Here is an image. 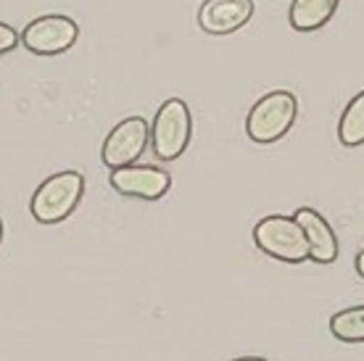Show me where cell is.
<instances>
[{
	"label": "cell",
	"mask_w": 364,
	"mask_h": 361,
	"mask_svg": "<svg viewBox=\"0 0 364 361\" xmlns=\"http://www.w3.org/2000/svg\"><path fill=\"white\" fill-rule=\"evenodd\" d=\"M0 243H3V219H0Z\"/></svg>",
	"instance_id": "obj_16"
},
{
	"label": "cell",
	"mask_w": 364,
	"mask_h": 361,
	"mask_svg": "<svg viewBox=\"0 0 364 361\" xmlns=\"http://www.w3.org/2000/svg\"><path fill=\"white\" fill-rule=\"evenodd\" d=\"M293 219L301 225L306 243H309V259L314 264H333L338 259V237L330 222L319 211L309 206L296 208Z\"/></svg>",
	"instance_id": "obj_9"
},
{
	"label": "cell",
	"mask_w": 364,
	"mask_h": 361,
	"mask_svg": "<svg viewBox=\"0 0 364 361\" xmlns=\"http://www.w3.org/2000/svg\"><path fill=\"white\" fill-rule=\"evenodd\" d=\"M111 188L119 195L140 200H159L164 198L169 188H172V177L166 169L159 166H140V163H129L122 169H111Z\"/></svg>",
	"instance_id": "obj_7"
},
{
	"label": "cell",
	"mask_w": 364,
	"mask_h": 361,
	"mask_svg": "<svg viewBox=\"0 0 364 361\" xmlns=\"http://www.w3.org/2000/svg\"><path fill=\"white\" fill-rule=\"evenodd\" d=\"M338 140L346 148L364 145V90L348 100V106L338 122Z\"/></svg>",
	"instance_id": "obj_11"
},
{
	"label": "cell",
	"mask_w": 364,
	"mask_h": 361,
	"mask_svg": "<svg viewBox=\"0 0 364 361\" xmlns=\"http://www.w3.org/2000/svg\"><path fill=\"white\" fill-rule=\"evenodd\" d=\"M354 266H356V274L364 280V248L359 253H356V262H354Z\"/></svg>",
	"instance_id": "obj_14"
},
{
	"label": "cell",
	"mask_w": 364,
	"mask_h": 361,
	"mask_svg": "<svg viewBox=\"0 0 364 361\" xmlns=\"http://www.w3.org/2000/svg\"><path fill=\"white\" fill-rule=\"evenodd\" d=\"M330 333L341 343H364V306H351L330 316Z\"/></svg>",
	"instance_id": "obj_12"
},
{
	"label": "cell",
	"mask_w": 364,
	"mask_h": 361,
	"mask_svg": "<svg viewBox=\"0 0 364 361\" xmlns=\"http://www.w3.org/2000/svg\"><path fill=\"white\" fill-rule=\"evenodd\" d=\"M256 248L267 256L285 264H301L309 259V243L301 225L293 217L285 214H272L264 217L254 227Z\"/></svg>",
	"instance_id": "obj_4"
},
{
	"label": "cell",
	"mask_w": 364,
	"mask_h": 361,
	"mask_svg": "<svg viewBox=\"0 0 364 361\" xmlns=\"http://www.w3.org/2000/svg\"><path fill=\"white\" fill-rule=\"evenodd\" d=\"M151 140V124L143 117H129L122 119L114 129L109 132V137L103 140L100 148V161L106 163L109 169H122L135 163L143 151L148 148Z\"/></svg>",
	"instance_id": "obj_6"
},
{
	"label": "cell",
	"mask_w": 364,
	"mask_h": 361,
	"mask_svg": "<svg viewBox=\"0 0 364 361\" xmlns=\"http://www.w3.org/2000/svg\"><path fill=\"white\" fill-rule=\"evenodd\" d=\"M85 195V177L74 169L50 174L46 182H40L35 195L29 200V211L40 225H58L72 217V211Z\"/></svg>",
	"instance_id": "obj_1"
},
{
	"label": "cell",
	"mask_w": 364,
	"mask_h": 361,
	"mask_svg": "<svg viewBox=\"0 0 364 361\" xmlns=\"http://www.w3.org/2000/svg\"><path fill=\"white\" fill-rule=\"evenodd\" d=\"M18 45H21V35H18L11 24H3V21H0V55L16 50Z\"/></svg>",
	"instance_id": "obj_13"
},
{
	"label": "cell",
	"mask_w": 364,
	"mask_h": 361,
	"mask_svg": "<svg viewBox=\"0 0 364 361\" xmlns=\"http://www.w3.org/2000/svg\"><path fill=\"white\" fill-rule=\"evenodd\" d=\"M80 27L77 21L61 14H48L29 21L21 32V45L35 55H58L66 53L77 43Z\"/></svg>",
	"instance_id": "obj_5"
},
{
	"label": "cell",
	"mask_w": 364,
	"mask_h": 361,
	"mask_svg": "<svg viewBox=\"0 0 364 361\" xmlns=\"http://www.w3.org/2000/svg\"><path fill=\"white\" fill-rule=\"evenodd\" d=\"M193 135V119L191 109L182 98H169L164 100L154 117L151 124V143H154V153L161 161H177L188 145H191Z\"/></svg>",
	"instance_id": "obj_3"
},
{
	"label": "cell",
	"mask_w": 364,
	"mask_h": 361,
	"mask_svg": "<svg viewBox=\"0 0 364 361\" xmlns=\"http://www.w3.org/2000/svg\"><path fill=\"white\" fill-rule=\"evenodd\" d=\"M341 0H293L288 21L296 32H314L328 24Z\"/></svg>",
	"instance_id": "obj_10"
},
{
	"label": "cell",
	"mask_w": 364,
	"mask_h": 361,
	"mask_svg": "<svg viewBox=\"0 0 364 361\" xmlns=\"http://www.w3.org/2000/svg\"><path fill=\"white\" fill-rule=\"evenodd\" d=\"M232 361H267V359H259V356H243V359H232Z\"/></svg>",
	"instance_id": "obj_15"
},
{
	"label": "cell",
	"mask_w": 364,
	"mask_h": 361,
	"mask_svg": "<svg viewBox=\"0 0 364 361\" xmlns=\"http://www.w3.org/2000/svg\"><path fill=\"white\" fill-rule=\"evenodd\" d=\"M254 16V0H203L198 27L206 35H232Z\"/></svg>",
	"instance_id": "obj_8"
},
{
	"label": "cell",
	"mask_w": 364,
	"mask_h": 361,
	"mask_svg": "<svg viewBox=\"0 0 364 361\" xmlns=\"http://www.w3.org/2000/svg\"><path fill=\"white\" fill-rule=\"evenodd\" d=\"M299 117V100L288 90H272L256 100L246 117V135L259 145L277 143L291 132Z\"/></svg>",
	"instance_id": "obj_2"
}]
</instances>
